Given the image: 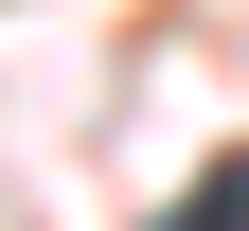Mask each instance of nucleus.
<instances>
[{"label":"nucleus","instance_id":"obj_1","mask_svg":"<svg viewBox=\"0 0 249 231\" xmlns=\"http://www.w3.org/2000/svg\"><path fill=\"white\" fill-rule=\"evenodd\" d=\"M160 231H249V160H213V178H196V195H178V213H160Z\"/></svg>","mask_w":249,"mask_h":231}]
</instances>
